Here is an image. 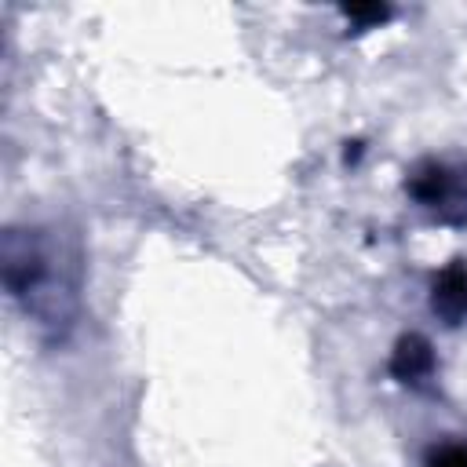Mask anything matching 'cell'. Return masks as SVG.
I'll return each mask as SVG.
<instances>
[{"instance_id": "277c9868", "label": "cell", "mask_w": 467, "mask_h": 467, "mask_svg": "<svg viewBox=\"0 0 467 467\" xmlns=\"http://www.w3.org/2000/svg\"><path fill=\"white\" fill-rule=\"evenodd\" d=\"M431 310L445 325H463L467 321V259H452L434 274L431 285Z\"/></svg>"}, {"instance_id": "3957f363", "label": "cell", "mask_w": 467, "mask_h": 467, "mask_svg": "<svg viewBox=\"0 0 467 467\" xmlns=\"http://www.w3.org/2000/svg\"><path fill=\"white\" fill-rule=\"evenodd\" d=\"M387 368H390V376H394L398 383H405V387H427V383L434 379L438 361H434L431 343H427L420 332H409V336H401V339L394 343Z\"/></svg>"}, {"instance_id": "7a4b0ae2", "label": "cell", "mask_w": 467, "mask_h": 467, "mask_svg": "<svg viewBox=\"0 0 467 467\" xmlns=\"http://www.w3.org/2000/svg\"><path fill=\"white\" fill-rule=\"evenodd\" d=\"M405 193L441 226H467V157H427L409 179Z\"/></svg>"}, {"instance_id": "6da1fadb", "label": "cell", "mask_w": 467, "mask_h": 467, "mask_svg": "<svg viewBox=\"0 0 467 467\" xmlns=\"http://www.w3.org/2000/svg\"><path fill=\"white\" fill-rule=\"evenodd\" d=\"M0 281L44 343H66L80 317L84 259L58 226H7L0 237Z\"/></svg>"}, {"instance_id": "8992f818", "label": "cell", "mask_w": 467, "mask_h": 467, "mask_svg": "<svg viewBox=\"0 0 467 467\" xmlns=\"http://www.w3.org/2000/svg\"><path fill=\"white\" fill-rule=\"evenodd\" d=\"M343 15H347L350 22H361V26H372V22L390 18V11H387V7H343Z\"/></svg>"}, {"instance_id": "5b68a950", "label": "cell", "mask_w": 467, "mask_h": 467, "mask_svg": "<svg viewBox=\"0 0 467 467\" xmlns=\"http://www.w3.org/2000/svg\"><path fill=\"white\" fill-rule=\"evenodd\" d=\"M423 467H467V441H438V445H431Z\"/></svg>"}]
</instances>
